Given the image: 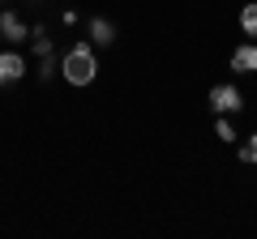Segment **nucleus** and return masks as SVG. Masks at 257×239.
Wrapping results in <instances>:
<instances>
[{"label":"nucleus","instance_id":"f257e3e1","mask_svg":"<svg viewBox=\"0 0 257 239\" xmlns=\"http://www.w3.org/2000/svg\"><path fill=\"white\" fill-rule=\"evenodd\" d=\"M60 77L73 86V90H82V86H90L94 77H99V52H94L90 38H77V43L64 47V56H60Z\"/></svg>","mask_w":257,"mask_h":239},{"label":"nucleus","instance_id":"f03ea898","mask_svg":"<svg viewBox=\"0 0 257 239\" xmlns=\"http://www.w3.org/2000/svg\"><path fill=\"white\" fill-rule=\"evenodd\" d=\"M0 38L9 47H18V43H30V30H26V18H22L13 4H5L0 9Z\"/></svg>","mask_w":257,"mask_h":239},{"label":"nucleus","instance_id":"7ed1b4c3","mask_svg":"<svg viewBox=\"0 0 257 239\" xmlns=\"http://www.w3.org/2000/svg\"><path fill=\"white\" fill-rule=\"evenodd\" d=\"M210 107L219 116H236V111H244V94L231 82H219V86H210Z\"/></svg>","mask_w":257,"mask_h":239},{"label":"nucleus","instance_id":"20e7f679","mask_svg":"<svg viewBox=\"0 0 257 239\" xmlns=\"http://www.w3.org/2000/svg\"><path fill=\"white\" fill-rule=\"evenodd\" d=\"M22 77H26V56L22 52H0V90H5V86H18Z\"/></svg>","mask_w":257,"mask_h":239},{"label":"nucleus","instance_id":"39448f33","mask_svg":"<svg viewBox=\"0 0 257 239\" xmlns=\"http://www.w3.org/2000/svg\"><path fill=\"white\" fill-rule=\"evenodd\" d=\"M231 73H257V43L244 38V43L231 52Z\"/></svg>","mask_w":257,"mask_h":239},{"label":"nucleus","instance_id":"423d86ee","mask_svg":"<svg viewBox=\"0 0 257 239\" xmlns=\"http://www.w3.org/2000/svg\"><path fill=\"white\" fill-rule=\"evenodd\" d=\"M86 34H90L94 47H111V43H116V22H107V18H90V22H86Z\"/></svg>","mask_w":257,"mask_h":239},{"label":"nucleus","instance_id":"0eeeda50","mask_svg":"<svg viewBox=\"0 0 257 239\" xmlns=\"http://www.w3.org/2000/svg\"><path fill=\"white\" fill-rule=\"evenodd\" d=\"M30 52H35V56H52L56 52L52 30H47V26H30Z\"/></svg>","mask_w":257,"mask_h":239},{"label":"nucleus","instance_id":"6e6552de","mask_svg":"<svg viewBox=\"0 0 257 239\" xmlns=\"http://www.w3.org/2000/svg\"><path fill=\"white\" fill-rule=\"evenodd\" d=\"M56 73H60V56H56V52H52V56H39V68H35L39 82H43V86L56 82Z\"/></svg>","mask_w":257,"mask_h":239},{"label":"nucleus","instance_id":"1a4fd4ad","mask_svg":"<svg viewBox=\"0 0 257 239\" xmlns=\"http://www.w3.org/2000/svg\"><path fill=\"white\" fill-rule=\"evenodd\" d=\"M240 30H244V38H257V4L240 9Z\"/></svg>","mask_w":257,"mask_h":239},{"label":"nucleus","instance_id":"9d476101","mask_svg":"<svg viewBox=\"0 0 257 239\" xmlns=\"http://www.w3.org/2000/svg\"><path fill=\"white\" fill-rule=\"evenodd\" d=\"M214 137H219V141H227V146H231V141H240V132H236V124H231L227 116H219V120H214Z\"/></svg>","mask_w":257,"mask_h":239},{"label":"nucleus","instance_id":"9b49d317","mask_svg":"<svg viewBox=\"0 0 257 239\" xmlns=\"http://www.w3.org/2000/svg\"><path fill=\"white\" fill-rule=\"evenodd\" d=\"M240 162L257 166V132H253V137H244V141H240Z\"/></svg>","mask_w":257,"mask_h":239},{"label":"nucleus","instance_id":"f8f14e48","mask_svg":"<svg viewBox=\"0 0 257 239\" xmlns=\"http://www.w3.org/2000/svg\"><path fill=\"white\" fill-rule=\"evenodd\" d=\"M30 4H43V0H30Z\"/></svg>","mask_w":257,"mask_h":239},{"label":"nucleus","instance_id":"ddd939ff","mask_svg":"<svg viewBox=\"0 0 257 239\" xmlns=\"http://www.w3.org/2000/svg\"><path fill=\"white\" fill-rule=\"evenodd\" d=\"M0 9H5V0H0Z\"/></svg>","mask_w":257,"mask_h":239}]
</instances>
